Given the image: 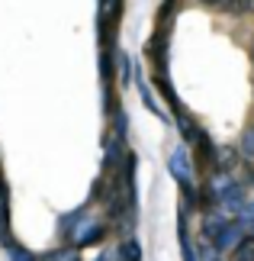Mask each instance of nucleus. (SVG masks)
I'll use <instances>...</instances> for the list:
<instances>
[{
    "instance_id": "f257e3e1",
    "label": "nucleus",
    "mask_w": 254,
    "mask_h": 261,
    "mask_svg": "<svg viewBox=\"0 0 254 261\" xmlns=\"http://www.w3.org/2000/svg\"><path fill=\"white\" fill-rule=\"evenodd\" d=\"M203 232L209 236V242L216 252H232L238 242H241V226L238 223H232V219H225L222 213H209L206 216V223H203Z\"/></svg>"
},
{
    "instance_id": "f03ea898",
    "label": "nucleus",
    "mask_w": 254,
    "mask_h": 261,
    "mask_svg": "<svg viewBox=\"0 0 254 261\" xmlns=\"http://www.w3.org/2000/svg\"><path fill=\"white\" fill-rule=\"evenodd\" d=\"M167 171L174 174V177L180 180V187L190 194V190H193V162H190L187 145H180V148H174V152H171V158H167Z\"/></svg>"
},
{
    "instance_id": "7ed1b4c3",
    "label": "nucleus",
    "mask_w": 254,
    "mask_h": 261,
    "mask_svg": "<svg viewBox=\"0 0 254 261\" xmlns=\"http://www.w3.org/2000/svg\"><path fill=\"white\" fill-rule=\"evenodd\" d=\"M74 236V248H87V245H97L100 239L106 236V226H100V223H87L84 229H77V232H71Z\"/></svg>"
},
{
    "instance_id": "20e7f679",
    "label": "nucleus",
    "mask_w": 254,
    "mask_h": 261,
    "mask_svg": "<svg viewBox=\"0 0 254 261\" xmlns=\"http://www.w3.org/2000/svg\"><path fill=\"white\" fill-rule=\"evenodd\" d=\"M119 258L123 261H142V245H138V239H123L119 242Z\"/></svg>"
},
{
    "instance_id": "39448f33",
    "label": "nucleus",
    "mask_w": 254,
    "mask_h": 261,
    "mask_svg": "<svg viewBox=\"0 0 254 261\" xmlns=\"http://www.w3.org/2000/svg\"><path fill=\"white\" fill-rule=\"evenodd\" d=\"M138 94H142V100L148 103V110H151V113H155L158 119H164V110H161V107H158V100L151 97V90H148V84H145V81H138Z\"/></svg>"
},
{
    "instance_id": "423d86ee",
    "label": "nucleus",
    "mask_w": 254,
    "mask_h": 261,
    "mask_svg": "<svg viewBox=\"0 0 254 261\" xmlns=\"http://www.w3.org/2000/svg\"><path fill=\"white\" fill-rule=\"evenodd\" d=\"M180 252H184V261H196L193 245H190V236H187V219L184 216H180Z\"/></svg>"
},
{
    "instance_id": "0eeeda50",
    "label": "nucleus",
    "mask_w": 254,
    "mask_h": 261,
    "mask_svg": "<svg viewBox=\"0 0 254 261\" xmlns=\"http://www.w3.org/2000/svg\"><path fill=\"white\" fill-rule=\"evenodd\" d=\"M241 152H245L248 158H254V126H248L245 136H241Z\"/></svg>"
},
{
    "instance_id": "6e6552de",
    "label": "nucleus",
    "mask_w": 254,
    "mask_h": 261,
    "mask_svg": "<svg viewBox=\"0 0 254 261\" xmlns=\"http://www.w3.org/2000/svg\"><path fill=\"white\" fill-rule=\"evenodd\" d=\"M235 261H254V245L251 242H241V248L235 252Z\"/></svg>"
},
{
    "instance_id": "1a4fd4ad",
    "label": "nucleus",
    "mask_w": 254,
    "mask_h": 261,
    "mask_svg": "<svg viewBox=\"0 0 254 261\" xmlns=\"http://www.w3.org/2000/svg\"><path fill=\"white\" fill-rule=\"evenodd\" d=\"M119 74H123V84H129V77H132V68H129V55H126V52L119 55Z\"/></svg>"
},
{
    "instance_id": "9d476101",
    "label": "nucleus",
    "mask_w": 254,
    "mask_h": 261,
    "mask_svg": "<svg viewBox=\"0 0 254 261\" xmlns=\"http://www.w3.org/2000/svg\"><path fill=\"white\" fill-rule=\"evenodd\" d=\"M245 232H248V242H254V219H251V223L245 226Z\"/></svg>"
},
{
    "instance_id": "9b49d317",
    "label": "nucleus",
    "mask_w": 254,
    "mask_h": 261,
    "mask_svg": "<svg viewBox=\"0 0 254 261\" xmlns=\"http://www.w3.org/2000/svg\"><path fill=\"white\" fill-rule=\"evenodd\" d=\"M200 4H209V7H216V4H222V0H200Z\"/></svg>"
},
{
    "instance_id": "f8f14e48",
    "label": "nucleus",
    "mask_w": 254,
    "mask_h": 261,
    "mask_svg": "<svg viewBox=\"0 0 254 261\" xmlns=\"http://www.w3.org/2000/svg\"><path fill=\"white\" fill-rule=\"evenodd\" d=\"M251 62H254V45H251Z\"/></svg>"
}]
</instances>
